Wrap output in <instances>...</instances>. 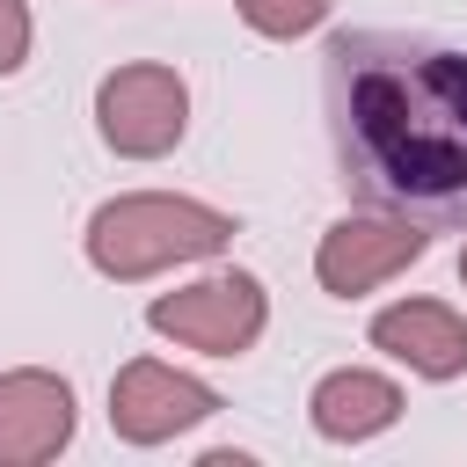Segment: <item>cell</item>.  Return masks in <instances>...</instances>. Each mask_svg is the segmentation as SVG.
Instances as JSON below:
<instances>
[{"label": "cell", "mask_w": 467, "mask_h": 467, "mask_svg": "<svg viewBox=\"0 0 467 467\" xmlns=\"http://www.w3.org/2000/svg\"><path fill=\"white\" fill-rule=\"evenodd\" d=\"M321 117L358 204L467 226V51L409 29H343L321 51Z\"/></svg>", "instance_id": "6da1fadb"}, {"label": "cell", "mask_w": 467, "mask_h": 467, "mask_svg": "<svg viewBox=\"0 0 467 467\" xmlns=\"http://www.w3.org/2000/svg\"><path fill=\"white\" fill-rule=\"evenodd\" d=\"M234 212L204 204V197H182V190H124L109 204H95L88 219V263L95 277L109 285H146L161 270H182V263H212L226 241H234Z\"/></svg>", "instance_id": "7a4b0ae2"}, {"label": "cell", "mask_w": 467, "mask_h": 467, "mask_svg": "<svg viewBox=\"0 0 467 467\" xmlns=\"http://www.w3.org/2000/svg\"><path fill=\"white\" fill-rule=\"evenodd\" d=\"M146 328L168 336L175 350H197V358H241L270 328V292L248 270H212L182 292H161L146 306Z\"/></svg>", "instance_id": "3957f363"}, {"label": "cell", "mask_w": 467, "mask_h": 467, "mask_svg": "<svg viewBox=\"0 0 467 467\" xmlns=\"http://www.w3.org/2000/svg\"><path fill=\"white\" fill-rule=\"evenodd\" d=\"M95 131L117 161H161L190 131V88L161 58H131L95 80Z\"/></svg>", "instance_id": "277c9868"}, {"label": "cell", "mask_w": 467, "mask_h": 467, "mask_svg": "<svg viewBox=\"0 0 467 467\" xmlns=\"http://www.w3.org/2000/svg\"><path fill=\"white\" fill-rule=\"evenodd\" d=\"M423 248H431V226H416V219H401V212L358 204V212H343V219L314 241V285H321L328 299H365V292L394 285L409 263H423Z\"/></svg>", "instance_id": "5b68a950"}, {"label": "cell", "mask_w": 467, "mask_h": 467, "mask_svg": "<svg viewBox=\"0 0 467 467\" xmlns=\"http://www.w3.org/2000/svg\"><path fill=\"white\" fill-rule=\"evenodd\" d=\"M219 416V394L197 372H175L168 358H131L109 379V431L124 445H168Z\"/></svg>", "instance_id": "8992f818"}, {"label": "cell", "mask_w": 467, "mask_h": 467, "mask_svg": "<svg viewBox=\"0 0 467 467\" xmlns=\"http://www.w3.org/2000/svg\"><path fill=\"white\" fill-rule=\"evenodd\" d=\"M80 401L73 379L44 372V365H15L0 372V467H44L73 445Z\"/></svg>", "instance_id": "52a82bcc"}, {"label": "cell", "mask_w": 467, "mask_h": 467, "mask_svg": "<svg viewBox=\"0 0 467 467\" xmlns=\"http://www.w3.org/2000/svg\"><path fill=\"white\" fill-rule=\"evenodd\" d=\"M372 350L379 358H394V365H409L416 379H460L467 372V314L452 306V299H394V306H379L372 314Z\"/></svg>", "instance_id": "ba28073f"}, {"label": "cell", "mask_w": 467, "mask_h": 467, "mask_svg": "<svg viewBox=\"0 0 467 467\" xmlns=\"http://www.w3.org/2000/svg\"><path fill=\"white\" fill-rule=\"evenodd\" d=\"M306 423L328 445H365V438H379V431L401 423V387L387 372H372V365H336V372L314 379Z\"/></svg>", "instance_id": "9c48e42d"}, {"label": "cell", "mask_w": 467, "mask_h": 467, "mask_svg": "<svg viewBox=\"0 0 467 467\" xmlns=\"http://www.w3.org/2000/svg\"><path fill=\"white\" fill-rule=\"evenodd\" d=\"M234 7H241V22H248L255 36H270V44H299V36H314V29L328 22L336 0H234Z\"/></svg>", "instance_id": "30bf717a"}, {"label": "cell", "mask_w": 467, "mask_h": 467, "mask_svg": "<svg viewBox=\"0 0 467 467\" xmlns=\"http://www.w3.org/2000/svg\"><path fill=\"white\" fill-rule=\"evenodd\" d=\"M29 36H36L29 29V7L22 0H0V80L29 66Z\"/></svg>", "instance_id": "8fae6325"}, {"label": "cell", "mask_w": 467, "mask_h": 467, "mask_svg": "<svg viewBox=\"0 0 467 467\" xmlns=\"http://www.w3.org/2000/svg\"><path fill=\"white\" fill-rule=\"evenodd\" d=\"M460 285H467V248H460Z\"/></svg>", "instance_id": "7c38bea8"}]
</instances>
